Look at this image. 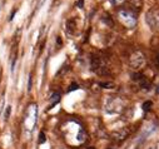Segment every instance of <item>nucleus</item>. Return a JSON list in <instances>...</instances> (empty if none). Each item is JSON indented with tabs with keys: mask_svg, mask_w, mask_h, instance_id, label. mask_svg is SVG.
I'll list each match as a JSON object with an SVG mask.
<instances>
[{
	"mask_svg": "<svg viewBox=\"0 0 159 149\" xmlns=\"http://www.w3.org/2000/svg\"><path fill=\"white\" fill-rule=\"evenodd\" d=\"M119 20H120L127 28H133L137 24V18H135L134 13H132L129 10L119 11Z\"/></svg>",
	"mask_w": 159,
	"mask_h": 149,
	"instance_id": "obj_1",
	"label": "nucleus"
},
{
	"mask_svg": "<svg viewBox=\"0 0 159 149\" xmlns=\"http://www.w3.org/2000/svg\"><path fill=\"white\" fill-rule=\"evenodd\" d=\"M147 24L150 26V29L159 28V10L153 9L147 13Z\"/></svg>",
	"mask_w": 159,
	"mask_h": 149,
	"instance_id": "obj_2",
	"label": "nucleus"
},
{
	"mask_svg": "<svg viewBox=\"0 0 159 149\" xmlns=\"http://www.w3.org/2000/svg\"><path fill=\"white\" fill-rule=\"evenodd\" d=\"M144 64H145V56H144L143 53L137 52V53H134L132 55V58H130V65L134 69H139V68L144 66Z\"/></svg>",
	"mask_w": 159,
	"mask_h": 149,
	"instance_id": "obj_3",
	"label": "nucleus"
},
{
	"mask_svg": "<svg viewBox=\"0 0 159 149\" xmlns=\"http://www.w3.org/2000/svg\"><path fill=\"white\" fill-rule=\"evenodd\" d=\"M128 134H129V129H127V128H123L122 130L115 132V133L113 134V137H114V139H115V140L120 142V140H124V139L128 137Z\"/></svg>",
	"mask_w": 159,
	"mask_h": 149,
	"instance_id": "obj_4",
	"label": "nucleus"
},
{
	"mask_svg": "<svg viewBox=\"0 0 159 149\" xmlns=\"http://www.w3.org/2000/svg\"><path fill=\"white\" fill-rule=\"evenodd\" d=\"M59 100H60V94H59V93H54V94L50 97V105H49V108H53Z\"/></svg>",
	"mask_w": 159,
	"mask_h": 149,
	"instance_id": "obj_5",
	"label": "nucleus"
},
{
	"mask_svg": "<svg viewBox=\"0 0 159 149\" xmlns=\"http://www.w3.org/2000/svg\"><path fill=\"white\" fill-rule=\"evenodd\" d=\"M10 113H11V106H10V105H8V106H7V109H5V111H4V118H5V120H8V119H9Z\"/></svg>",
	"mask_w": 159,
	"mask_h": 149,
	"instance_id": "obj_6",
	"label": "nucleus"
},
{
	"mask_svg": "<svg viewBox=\"0 0 159 149\" xmlns=\"http://www.w3.org/2000/svg\"><path fill=\"white\" fill-rule=\"evenodd\" d=\"M66 26H68V31L69 33H73V30H74V21L73 20H69L66 23Z\"/></svg>",
	"mask_w": 159,
	"mask_h": 149,
	"instance_id": "obj_7",
	"label": "nucleus"
},
{
	"mask_svg": "<svg viewBox=\"0 0 159 149\" xmlns=\"http://www.w3.org/2000/svg\"><path fill=\"white\" fill-rule=\"evenodd\" d=\"M45 140H47L45 133H44V132H40V134H39V143L43 144V143H45Z\"/></svg>",
	"mask_w": 159,
	"mask_h": 149,
	"instance_id": "obj_8",
	"label": "nucleus"
},
{
	"mask_svg": "<svg viewBox=\"0 0 159 149\" xmlns=\"http://www.w3.org/2000/svg\"><path fill=\"white\" fill-rule=\"evenodd\" d=\"M150 108H152V102H145V103L143 104V110H144V111H148Z\"/></svg>",
	"mask_w": 159,
	"mask_h": 149,
	"instance_id": "obj_9",
	"label": "nucleus"
},
{
	"mask_svg": "<svg viewBox=\"0 0 159 149\" xmlns=\"http://www.w3.org/2000/svg\"><path fill=\"white\" fill-rule=\"evenodd\" d=\"M78 88H79V85L74 83V84H71V85L69 87V89H68V92H73V90H76Z\"/></svg>",
	"mask_w": 159,
	"mask_h": 149,
	"instance_id": "obj_10",
	"label": "nucleus"
},
{
	"mask_svg": "<svg viewBox=\"0 0 159 149\" xmlns=\"http://www.w3.org/2000/svg\"><path fill=\"white\" fill-rule=\"evenodd\" d=\"M100 87H103V88H111L113 83H100Z\"/></svg>",
	"mask_w": 159,
	"mask_h": 149,
	"instance_id": "obj_11",
	"label": "nucleus"
},
{
	"mask_svg": "<svg viewBox=\"0 0 159 149\" xmlns=\"http://www.w3.org/2000/svg\"><path fill=\"white\" fill-rule=\"evenodd\" d=\"M124 0H110V3L113 4V5H118V4H120V3H123Z\"/></svg>",
	"mask_w": 159,
	"mask_h": 149,
	"instance_id": "obj_12",
	"label": "nucleus"
},
{
	"mask_svg": "<svg viewBox=\"0 0 159 149\" xmlns=\"http://www.w3.org/2000/svg\"><path fill=\"white\" fill-rule=\"evenodd\" d=\"M83 4H84V0H79V2L76 3V7L78 8H83Z\"/></svg>",
	"mask_w": 159,
	"mask_h": 149,
	"instance_id": "obj_13",
	"label": "nucleus"
},
{
	"mask_svg": "<svg viewBox=\"0 0 159 149\" xmlns=\"http://www.w3.org/2000/svg\"><path fill=\"white\" fill-rule=\"evenodd\" d=\"M15 13H16V9H14V10H13V13H11V15H10V18H9V21H11V20H13V18H14Z\"/></svg>",
	"mask_w": 159,
	"mask_h": 149,
	"instance_id": "obj_14",
	"label": "nucleus"
},
{
	"mask_svg": "<svg viewBox=\"0 0 159 149\" xmlns=\"http://www.w3.org/2000/svg\"><path fill=\"white\" fill-rule=\"evenodd\" d=\"M28 90H31V77H29V84H28Z\"/></svg>",
	"mask_w": 159,
	"mask_h": 149,
	"instance_id": "obj_15",
	"label": "nucleus"
},
{
	"mask_svg": "<svg viewBox=\"0 0 159 149\" xmlns=\"http://www.w3.org/2000/svg\"><path fill=\"white\" fill-rule=\"evenodd\" d=\"M155 65H157V68L159 69V54H158L157 58H155Z\"/></svg>",
	"mask_w": 159,
	"mask_h": 149,
	"instance_id": "obj_16",
	"label": "nucleus"
},
{
	"mask_svg": "<svg viewBox=\"0 0 159 149\" xmlns=\"http://www.w3.org/2000/svg\"><path fill=\"white\" fill-rule=\"evenodd\" d=\"M57 42H58V44H59V45H61V40H60V38H58V39H57Z\"/></svg>",
	"mask_w": 159,
	"mask_h": 149,
	"instance_id": "obj_17",
	"label": "nucleus"
}]
</instances>
